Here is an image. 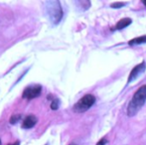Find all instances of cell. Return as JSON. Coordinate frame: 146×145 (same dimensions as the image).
I'll use <instances>...</instances> for the list:
<instances>
[{"label":"cell","mask_w":146,"mask_h":145,"mask_svg":"<svg viewBox=\"0 0 146 145\" xmlns=\"http://www.w3.org/2000/svg\"><path fill=\"white\" fill-rule=\"evenodd\" d=\"M70 145H78V144H75V143H73V144H70Z\"/></svg>","instance_id":"obj_15"},{"label":"cell","mask_w":146,"mask_h":145,"mask_svg":"<svg viewBox=\"0 0 146 145\" xmlns=\"http://www.w3.org/2000/svg\"><path fill=\"white\" fill-rule=\"evenodd\" d=\"M37 122H38V119H37V117L35 115H33V114L27 115L23 119L22 128H24V129H30V128L34 127V126L36 125Z\"/></svg>","instance_id":"obj_6"},{"label":"cell","mask_w":146,"mask_h":145,"mask_svg":"<svg viewBox=\"0 0 146 145\" xmlns=\"http://www.w3.org/2000/svg\"><path fill=\"white\" fill-rule=\"evenodd\" d=\"M142 2H143V4H144V5L146 6V1H145V0H143V1H142Z\"/></svg>","instance_id":"obj_14"},{"label":"cell","mask_w":146,"mask_h":145,"mask_svg":"<svg viewBox=\"0 0 146 145\" xmlns=\"http://www.w3.org/2000/svg\"><path fill=\"white\" fill-rule=\"evenodd\" d=\"M0 145H1V140H0Z\"/></svg>","instance_id":"obj_16"},{"label":"cell","mask_w":146,"mask_h":145,"mask_svg":"<svg viewBox=\"0 0 146 145\" xmlns=\"http://www.w3.org/2000/svg\"><path fill=\"white\" fill-rule=\"evenodd\" d=\"M8 145H20V141H16V142H13V143H9Z\"/></svg>","instance_id":"obj_13"},{"label":"cell","mask_w":146,"mask_h":145,"mask_svg":"<svg viewBox=\"0 0 146 145\" xmlns=\"http://www.w3.org/2000/svg\"><path fill=\"white\" fill-rule=\"evenodd\" d=\"M144 43H146V35L132 39V40H130L128 42V45L134 46V45H140V44H144Z\"/></svg>","instance_id":"obj_8"},{"label":"cell","mask_w":146,"mask_h":145,"mask_svg":"<svg viewBox=\"0 0 146 145\" xmlns=\"http://www.w3.org/2000/svg\"><path fill=\"white\" fill-rule=\"evenodd\" d=\"M125 5H127V2H114V3L110 4V7L114 8V9H118V8H121Z\"/></svg>","instance_id":"obj_10"},{"label":"cell","mask_w":146,"mask_h":145,"mask_svg":"<svg viewBox=\"0 0 146 145\" xmlns=\"http://www.w3.org/2000/svg\"><path fill=\"white\" fill-rule=\"evenodd\" d=\"M146 70V64L144 62L140 63L139 65H137V66H135L134 68L131 70L130 73H129L128 75V81H127V83H131V81H133L134 79H136L137 77H139L140 75H142L143 73L145 72Z\"/></svg>","instance_id":"obj_5"},{"label":"cell","mask_w":146,"mask_h":145,"mask_svg":"<svg viewBox=\"0 0 146 145\" xmlns=\"http://www.w3.org/2000/svg\"><path fill=\"white\" fill-rule=\"evenodd\" d=\"M47 13L53 24L57 25L63 18V9L59 1H50L46 4Z\"/></svg>","instance_id":"obj_2"},{"label":"cell","mask_w":146,"mask_h":145,"mask_svg":"<svg viewBox=\"0 0 146 145\" xmlns=\"http://www.w3.org/2000/svg\"><path fill=\"white\" fill-rule=\"evenodd\" d=\"M59 105H60V101L58 99H54L52 103H51V109L53 110H56L59 109Z\"/></svg>","instance_id":"obj_11"},{"label":"cell","mask_w":146,"mask_h":145,"mask_svg":"<svg viewBox=\"0 0 146 145\" xmlns=\"http://www.w3.org/2000/svg\"><path fill=\"white\" fill-rule=\"evenodd\" d=\"M21 118H22L21 114H14V115H12L11 117H10L9 122L11 124H16L18 121H19L20 119H21Z\"/></svg>","instance_id":"obj_9"},{"label":"cell","mask_w":146,"mask_h":145,"mask_svg":"<svg viewBox=\"0 0 146 145\" xmlns=\"http://www.w3.org/2000/svg\"><path fill=\"white\" fill-rule=\"evenodd\" d=\"M106 143H108V139H106V137H104L98 142V144H96V145H106Z\"/></svg>","instance_id":"obj_12"},{"label":"cell","mask_w":146,"mask_h":145,"mask_svg":"<svg viewBox=\"0 0 146 145\" xmlns=\"http://www.w3.org/2000/svg\"><path fill=\"white\" fill-rule=\"evenodd\" d=\"M96 103V97L92 95H86L83 97L75 105H74V111L76 112H85L88 109L94 105Z\"/></svg>","instance_id":"obj_3"},{"label":"cell","mask_w":146,"mask_h":145,"mask_svg":"<svg viewBox=\"0 0 146 145\" xmlns=\"http://www.w3.org/2000/svg\"><path fill=\"white\" fill-rule=\"evenodd\" d=\"M146 101V85L140 87L134 93L132 99L127 107V115L134 116L140 110Z\"/></svg>","instance_id":"obj_1"},{"label":"cell","mask_w":146,"mask_h":145,"mask_svg":"<svg viewBox=\"0 0 146 145\" xmlns=\"http://www.w3.org/2000/svg\"><path fill=\"white\" fill-rule=\"evenodd\" d=\"M42 91V87L40 85H32L29 87H25V89L23 91L22 93V97L26 99H33L38 97L41 95Z\"/></svg>","instance_id":"obj_4"},{"label":"cell","mask_w":146,"mask_h":145,"mask_svg":"<svg viewBox=\"0 0 146 145\" xmlns=\"http://www.w3.org/2000/svg\"><path fill=\"white\" fill-rule=\"evenodd\" d=\"M131 23H132V20H131L130 18H123V19L119 20V21L117 22L115 29L116 30H122V29H124V28H126L127 26L130 25Z\"/></svg>","instance_id":"obj_7"}]
</instances>
